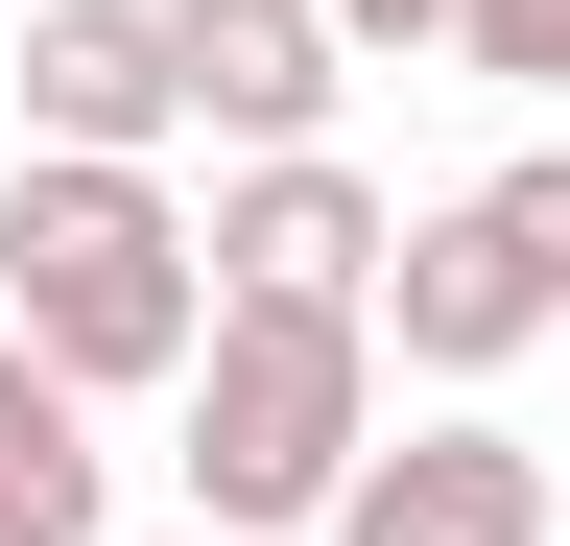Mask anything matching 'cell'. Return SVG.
<instances>
[{
  "label": "cell",
  "mask_w": 570,
  "mask_h": 546,
  "mask_svg": "<svg viewBox=\"0 0 570 546\" xmlns=\"http://www.w3.org/2000/svg\"><path fill=\"white\" fill-rule=\"evenodd\" d=\"M0 332H24L48 380H190L214 357V238L167 215V167H96V143H24L0 167Z\"/></svg>",
  "instance_id": "cell-1"
},
{
  "label": "cell",
  "mask_w": 570,
  "mask_h": 546,
  "mask_svg": "<svg viewBox=\"0 0 570 546\" xmlns=\"http://www.w3.org/2000/svg\"><path fill=\"white\" fill-rule=\"evenodd\" d=\"M381 475V309H214V357H190V523L214 546H262V523H309Z\"/></svg>",
  "instance_id": "cell-2"
},
{
  "label": "cell",
  "mask_w": 570,
  "mask_h": 546,
  "mask_svg": "<svg viewBox=\"0 0 570 546\" xmlns=\"http://www.w3.org/2000/svg\"><path fill=\"white\" fill-rule=\"evenodd\" d=\"M381 261H404V215L333 143H285V167L214 190V309H381Z\"/></svg>",
  "instance_id": "cell-3"
},
{
  "label": "cell",
  "mask_w": 570,
  "mask_h": 546,
  "mask_svg": "<svg viewBox=\"0 0 570 546\" xmlns=\"http://www.w3.org/2000/svg\"><path fill=\"white\" fill-rule=\"evenodd\" d=\"M381 332H404V380H499L523 332H570V286L523 261V215H499V190H452V215H404V261H381Z\"/></svg>",
  "instance_id": "cell-4"
},
{
  "label": "cell",
  "mask_w": 570,
  "mask_h": 546,
  "mask_svg": "<svg viewBox=\"0 0 570 546\" xmlns=\"http://www.w3.org/2000/svg\"><path fill=\"white\" fill-rule=\"evenodd\" d=\"M24 143H96V167L190 143V24L167 0H24Z\"/></svg>",
  "instance_id": "cell-5"
},
{
  "label": "cell",
  "mask_w": 570,
  "mask_h": 546,
  "mask_svg": "<svg viewBox=\"0 0 570 546\" xmlns=\"http://www.w3.org/2000/svg\"><path fill=\"white\" fill-rule=\"evenodd\" d=\"M167 24H190V119H214V143H238V167H285V143H333V0H167Z\"/></svg>",
  "instance_id": "cell-6"
},
{
  "label": "cell",
  "mask_w": 570,
  "mask_h": 546,
  "mask_svg": "<svg viewBox=\"0 0 570 546\" xmlns=\"http://www.w3.org/2000/svg\"><path fill=\"white\" fill-rule=\"evenodd\" d=\"M333 546H547V451L523 428H404L333 499Z\"/></svg>",
  "instance_id": "cell-7"
},
{
  "label": "cell",
  "mask_w": 570,
  "mask_h": 546,
  "mask_svg": "<svg viewBox=\"0 0 570 546\" xmlns=\"http://www.w3.org/2000/svg\"><path fill=\"white\" fill-rule=\"evenodd\" d=\"M0 475H96V380H48L24 332H0Z\"/></svg>",
  "instance_id": "cell-8"
},
{
  "label": "cell",
  "mask_w": 570,
  "mask_h": 546,
  "mask_svg": "<svg viewBox=\"0 0 570 546\" xmlns=\"http://www.w3.org/2000/svg\"><path fill=\"white\" fill-rule=\"evenodd\" d=\"M452 48H475V72H499V96H570V0H475V24H452Z\"/></svg>",
  "instance_id": "cell-9"
},
{
  "label": "cell",
  "mask_w": 570,
  "mask_h": 546,
  "mask_svg": "<svg viewBox=\"0 0 570 546\" xmlns=\"http://www.w3.org/2000/svg\"><path fill=\"white\" fill-rule=\"evenodd\" d=\"M499 215H523V261L570 286V143H523V167H499Z\"/></svg>",
  "instance_id": "cell-10"
},
{
  "label": "cell",
  "mask_w": 570,
  "mask_h": 546,
  "mask_svg": "<svg viewBox=\"0 0 570 546\" xmlns=\"http://www.w3.org/2000/svg\"><path fill=\"white\" fill-rule=\"evenodd\" d=\"M0 546H96V475H0Z\"/></svg>",
  "instance_id": "cell-11"
},
{
  "label": "cell",
  "mask_w": 570,
  "mask_h": 546,
  "mask_svg": "<svg viewBox=\"0 0 570 546\" xmlns=\"http://www.w3.org/2000/svg\"><path fill=\"white\" fill-rule=\"evenodd\" d=\"M333 24H356V48H452L475 0H333Z\"/></svg>",
  "instance_id": "cell-12"
},
{
  "label": "cell",
  "mask_w": 570,
  "mask_h": 546,
  "mask_svg": "<svg viewBox=\"0 0 570 546\" xmlns=\"http://www.w3.org/2000/svg\"><path fill=\"white\" fill-rule=\"evenodd\" d=\"M167 546H214V523H167Z\"/></svg>",
  "instance_id": "cell-13"
}]
</instances>
